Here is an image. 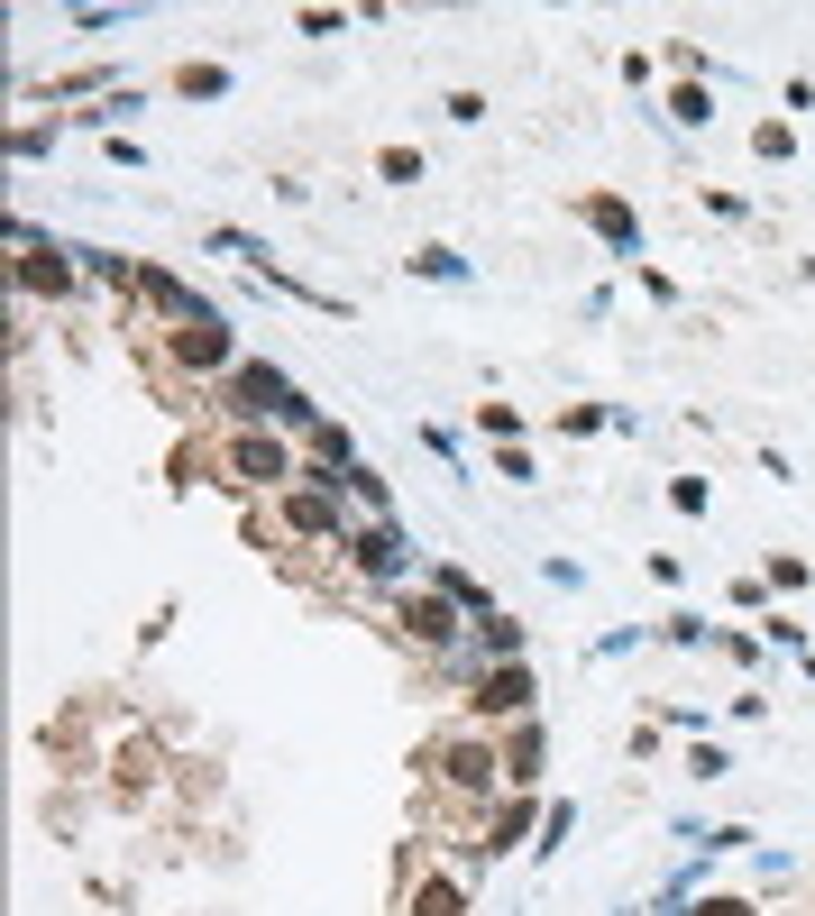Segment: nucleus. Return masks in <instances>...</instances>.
I'll return each mask as SVG.
<instances>
[{"instance_id": "obj_1", "label": "nucleus", "mask_w": 815, "mask_h": 916, "mask_svg": "<svg viewBox=\"0 0 815 916\" xmlns=\"http://www.w3.org/2000/svg\"><path fill=\"white\" fill-rule=\"evenodd\" d=\"M220 468L239 477V486H266V477H285V449H275V440H239V449L220 458Z\"/></svg>"}]
</instances>
